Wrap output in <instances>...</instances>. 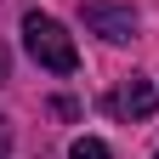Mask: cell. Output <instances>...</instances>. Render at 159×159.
<instances>
[{"mask_svg": "<svg viewBox=\"0 0 159 159\" xmlns=\"http://www.w3.org/2000/svg\"><path fill=\"white\" fill-rule=\"evenodd\" d=\"M23 46H29L34 63L51 68V74H74V68H80L74 34L57 23V17H46V11H29V17H23Z\"/></svg>", "mask_w": 159, "mask_h": 159, "instance_id": "6da1fadb", "label": "cell"}, {"mask_svg": "<svg viewBox=\"0 0 159 159\" xmlns=\"http://www.w3.org/2000/svg\"><path fill=\"white\" fill-rule=\"evenodd\" d=\"M85 29L102 34L108 46H131L136 40V11L131 6H114V0H91L85 6Z\"/></svg>", "mask_w": 159, "mask_h": 159, "instance_id": "7a4b0ae2", "label": "cell"}, {"mask_svg": "<svg viewBox=\"0 0 159 159\" xmlns=\"http://www.w3.org/2000/svg\"><path fill=\"white\" fill-rule=\"evenodd\" d=\"M108 108H114L119 119H131V125H136V119H148V114L159 108V91H153V80H142V74H131L125 85H119V91L108 97Z\"/></svg>", "mask_w": 159, "mask_h": 159, "instance_id": "3957f363", "label": "cell"}, {"mask_svg": "<svg viewBox=\"0 0 159 159\" xmlns=\"http://www.w3.org/2000/svg\"><path fill=\"white\" fill-rule=\"evenodd\" d=\"M68 159H114V153H108L102 142H97V136H80V142L68 148Z\"/></svg>", "mask_w": 159, "mask_h": 159, "instance_id": "277c9868", "label": "cell"}, {"mask_svg": "<svg viewBox=\"0 0 159 159\" xmlns=\"http://www.w3.org/2000/svg\"><path fill=\"white\" fill-rule=\"evenodd\" d=\"M11 80V51H6V40H0V85Z\"/></svg>", "mask_w": 159, "mask_h": 159, "instance_id": "5b68a950", "label": "cell"}, {"mask_svg": "<svg viewBox=\"0 0 159 159\" xmlns=\"http://www.w3.org/2000/svg\"><path fill=\"white\" fill-rule=\"evenodd\" d=\"M6 153H11V125L0 119V159H6Z\"/></svg>", "mask_w": 159, "mask_h": 159, "instance_id": "8992f818", "label": "cell"}, {"mask_svg": "<svg viewBox=\"0 0 159 159\" xmlns=\"http://www.w3.org/2000/svg\"><path fill=\"white\" fill-rule=\"evenodd\" d=\"M153 159H159V153H153Z\"/></svg>", "mask_w": 159, "mask_h": 159, "instance_id": "52a82bcc", "label": "cell"}]
</instances>
